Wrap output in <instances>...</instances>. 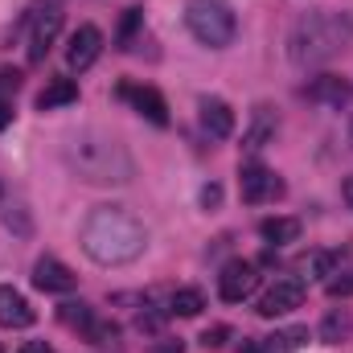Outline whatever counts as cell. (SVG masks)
I'll return each mask as SVG.
<instances>
[{"label":"cell","instance_id":"1","mask_svg":"<svg viewBox=\"0 0 353 353\" xmlns=\"http://www.w3.org/2000/svg\"><path fill=\"white\" fill-rule=\"evenodd\" d=\"M79 243L99 267H123L144 255L148 230L140 218H132L119 205H94L79 226Z\"/></svg>","mask_w":353,"mask_h":353},{"label":"cell","instance_id":"18","mask_svg":"<svg viewBox=\"0 0 353 353\" xmlns=\"http://www.w3.org/2000/svg\"><path fill=\"white\" fill-rule=\"evenodd\" d=\"M201 308H205V296L197 288H176L169 296V312L173 316H201Z\"/></svg>","mask_w":353,"mask_h":353},{"label":"cell","instance_id":"4","mask_svg":"<svg viewBox=\"0 0 353 353\" xmlns=\"http://www.w3.org/2000/svg\"><path fill=\"white\" fill-rule=\"evenodd\" d=\"M185 25L210 50H226L239 33V17L226 0H189L185 4Z\"/></svg>","mask_w":353,"mask_h":353},{"label":"cell","instance_id":"28","mask_svg":"<svg viewBox=\"0 0 353 353\" xmlns=\"http://www.w3.org/2000/svg\"><path fill=\"white\" fill-rule=\"evenodd\" d=\"M152 353H185V345H181V341H161Z\"/></svg>","mask_w":353,"mask_h":353},{"label":"cell","instance_id":"11","mask_svg":"<svg viewBox=\"0 0 353 353\" xmlns=\"http://www.w3.org/2000/svg\"><path fill=\"white\" fill-rule=\"evenodd\" d=\"M99 50H103V33H99L94 25H79V29L70 33V46H66L70 70H87V66H94Z\"/></svg>","mask_w":353,"mask_h":353},{"label":"cell","instance_id":"17","mask_svg":"<svg viewBox=\"0 0 353 353\" xmlns=\"http://www.w3.org/2000/svg\"><path fill=\"white\" fill-rule=\"evenodd\" d=\"M275 128H279V123L267 115V107H259V111H255V123H251V132H247V140H243V148H247V152H259L267 140H275Z\"/></svg>","mask_w":353,"mask_h":353},{"label":"cell","instance_id":"20","mask_svg":"<svg viewBox=\"0 0 353 353\" xmlns=\"http://www.w3.org/2000/svg\"><path fill=\"white\" fill-rule=\"evenodd\" d=\"M83 337H87L90 345H111V341L119 337V325H115V321H99V316H94L87 329H83Z\"/></svg>","mask_w":353,"mask_h":353},{"label":"cell","instance_id":"2","mask_svg":"<svg viewBox=\"0 0 353 353\" xmlns=\"http://www.w3.org/2000/svg\"><path fill=\"white\" fill-rule=\"evenodd\" d=\"M350 41H353L350 17L345 12H333V8H321V12H308V17H300L292 25V33H288V58L296 66H325Z\"/></svg>","mask_w":353,"mask_h":353},{"label":"cell","instance_id":"21","mask_svg":"<svg viewBox=\"0 0 353 353\" xmlns=\"http://www.w3.org/2000/svg\"><path fill=\"white\" fill-rule=\"evenodd\" d=\"M58 316H62V325H70V329H79V333H83L90 321H94V308H90V304H62V308H58Z\"/></svg>","mask_w":353,"mask_h":353},{"label":"cell","instance_id":"29","mask_svg":"<svg viewBox=\"0 0 353 353\" xmlns=\"http://www.w3.org/2000/svg\"><path fill=\"white\" fill-rule=\"evenodd\" d=\"M8 123H12V107H8V103H4V99H0V132H4V128H8Z\"/></svg>","mask_w":353,"mask_h":353},{"label":"cell","instance_id":"26","mask_svg":"<svg viewBox=\"0 0 353 353\" xmlns=\"http://www.w3.org/2000/svg\"><path fill=\"white\" fill-rule=\"evenodd\" d=\"M337 333H345V321H341V316H329V325H325V341H333Z\"/></svg>","mask_w":353,"mask_h":353},{"label":"cell","instance_id":"30","mask_svg":"<svg viewBox=\"0 0 353 353\" xmlns=\"http://www.w3.org/2000/svg\"><path fill=\"white\" fill-rule=\"evenodd\" d=\"M341 193H345V201H350V210H353V176H345V185H341Z\"/></svg>","mask_w":353,"mask_h":353},{"label":"cell","instance_id":"27","mask_svg":"<svg viewBox=\"0 0 353 353\" xmlns=\"http://www.w3.org/2000/svg\"><path fill=\"white\" fill-rule=\"evenodd\" d=\"M17 353H54V350H50L46 341H25V345H21Z\"/></svg>","mask_w":353,"mask_h":353},{"label":"cell","instance_id":"12","mask_svg":"<svg viewBox=\"0 0 353 353\" xmlns=\"http://www.w3.org/2000/svg\"><path fill=\"white\" fill-rule=\"evenodd\" d=\"M33 321H37L33 304H29L12 283H0V325H4V329H29Z\"/></svg>","mask_w":353,"mask_h":353},{"label":"cell","instance_id":"16","mask_svg":"<svg viewBox=\"0 0 353 353\" xmlns=\"http://www.w3.org/2000/svg\"><path fill=\"white\" fill-rule=\"evenodd\" d=\"M300 230H304V222H300V218H263V222H259V234H263L267 243H275V247L296 243V239H300Z\"/></svg>","mask_w":353,"mask_h":353},{"label":"cell","instance_id":"19","mask_svg":"<svg viewBox=\"0 0 353 353\" xmlns=\"http://www.w3.org/2000/svg\"><path fill=\"white\" fill-rule=\"evenodd\" d=\"M341 259H345V251H316V255H308L300 263V271L304 275H333L341 267Z\"/></svg>","mask_w":353,"mask_h":353},{"label":"cell","instance_id":"13","mask_svg":"<svg viewBox=\"0 0 353 353\" xmlns=\"http://www.w3.org/2000/svg\"><path fill=\"white\" fill-rule=\"evenodd\" d=\"M201 128L214 136V140H226L234 132V111L222 103V99H201Z\"/></svg>","mask_w":353,"mask_h":353},{"label":"cell","instance_id":"3","mask_svg":"<svg viewBox=\"0 0 353 353\" xmlns=\"http://www.w3.org/2000/svg\"><path fill=\"white\" fill-rule=\"evenodd\" d=\"M66 165L90 185H123L132 181V157L119 140L107 136H74L66 144Z\"/></svg>","mask_w":353,"mask_h":353},{"label":"cell","instance_id":"7","mask_svg":"<svg viewBox=\"0 0 353 353\" xmlns=\"http://www.w3.org/2000/svg\"><path fill=\"white\" fill-rule=\"evenodd\" d=\"M300 304H304V279L300 275H279L259 300V316L271 321V316H283V312H292Z\"/></svg>","mask_w":353,"mask_h":353},{"label":"cell","instance_id":"8","mask_svg":"<svg viewBox=\"0 0 353 353\" xmlns=\"http://www.w3.org/2000/svg\"><path fill=\"white\" fill-rule=\"evenodd\" d=\"M119 99L132 103L148 123H157V128L169 123V103H165V94H161L157 87H144V83H119Z\"/></svg>","mask_w":353,"mask_h":353},{"label":"cell","instance_id":"15","mask_svg":"<svg viewBox=\"0 0 353 353\" xmlns=\"http://www.w3.org/2000/svg\"><path fill=\"white\" fill-rule=\"evenodd\" d=\"M308 99L312 103H325V107H341L350 99V83L337 79V74H321L312 87H308Z\"/></svg>","mask_w":353,"mask_h":353},{"label":"cell","instance_id":"23","mask_svg":"<svg viewBox=\"0 0 353 353\" xmlns=\"http://www.w3.org/2000/svg\"><path fill=\"white\" fill-rule=\"evenodd\" d=\"M140 21H144V12L140 8H128L123 12V25H119V41H132V33L140 29Z\"/></svg>","mask_w":353,"mask_h":353},{"label":"cell","instance_id":"24","mask_svg":"<svg viewBox=\"0 0 353 353\" xmlns=\"http://www.w3.org/2000/svg\"><path fill=\"white\" fill-rule=\"evenodd\" d=\"M201 205H205V210H218V205H222V185H214V181L201 185Z\"/></svg>","mask_w":353,"mask_h":353},{"label":"cell","instance_id":"10","mask_svg":"<svg viewBox=\"0 0 353 353\" xmlns=\"http://www.w3.org/2000/svg\"><path fill=\"white\" fill-rule=\"evenodd\" d=\"M33 283H37L41 292H50V296H66V292L79 288V275L62 263V259L46 255V259H37V267H33Z\"/></svg>","mask_w":353,"mask_h":353},{"label":"cell","instance_id":"31","mask_svg":"<svg viewBox=\"0 0 353 353\" xmlns=\"http://www.w3.org/2000/svg\"><path fill=\"white\" fill-rule=\"evenodd\" d=\"M0 353H4V350H0Z\"/></svg>","mask_w":353,"mask_h":353},{"label":"cell","instance_id":"5","mask_svg":"<svg viewBox=\"0 0 353 353\" xmlns=\"http://www.w3.org/2000/svg\"><path fill=\"white\" fill-rule=\"evenodd\" d=\"M58 33H62V8L58 4L33 8L29 12V62H46V54L58 41Z\"/></svg>","mask_w":353,"mask_h":353},{"label":"cell","instance_id":"6","mask_svg":"<svg viewBox=\"0 0 353 353\" xmlns=\"http://www.w3.org/2000/svg\"><path fill=\"white\" fill-rule=\"evenodd\" d=\"M255 288H259V267L251 259H230L222 267V275H218V296L226 304H243Z\"/></svg>","mask_w":353,"mask_h":353},{"label":"cell","instance_id":"9","mask_svg":"<svg viewBox=\"0 0 353 353\" xmlns=\"http://www.w3.org/2000/svg\"><path fill=\"white\" fill-rule=\"evenodd\" d=\"M239 189H243V201L259 205V201H271V197L283 193V181L263 165H243L239 169Z\"/></svg>","mask_w":353,"mask_h":353},{"label":"cell","instance_id":"14","mask_svg":"<svg viewBox=\"0 0 353 353\" xmlns=\"http://www.w3.org/2000/svg\"><path fill=\"white\" fill-rule=\"evenodd\" d=\"M66 103H79V83H74V79H50L46 90L37 94V107H41V111H58V107H66Z\"/></svg>","mask_w":353,"mask_h":353},{"label":"cell","instance_id":"25","mask_svg":"<svg viewBox=\"0 0 353 353\" xmlns=\"http://www.w3.org/2000/svg\"><path fill=\"white\" fill-rule=\"evenodd\" d=\"M329 296H333V300L353 296V271H350V275H341V279H329Z\"/></svg>","mask_w":353,"mask_h":353},{"label":"cell","instance_id":"22","mask_svg":"<svg viewBox=\"0 0 353 353\" xmlns=\"http://www.w3.org/2000/svg\"><path fill=\"white\" fill-rule=\"evenodd\" d=\"M226 341H230V325H214V329L201 333V345H205V350H222Z\"/></svg>","mask_w":353,"mask_h":353}]
</instances>
